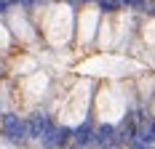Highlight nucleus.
<instances>
[{
	"label": "nucleus",
	"mask_w": 155,
	"mask_h": 149,
	"mask_svg": "<svg viewBox=\"0 0 155 149\" xmlns=\"http://www.w3.org/2000/svg\"><path fill=\"white\" fill-rule=\"evenodd\" d=\"M48 131H51V117H48L46 112H35L27 120V136L30 138H43Z\"/></svg>",
	"instance_id": "f03ea898"
},
{
	"label": "nucleus",
	"mask_w": 155,
	"mask_h": 149,
	"mask_svg": "<svg viewBox=\"0 0 155 149\" xmlns=\"http://www.w3.org/2000/svg\"><path fill=\"white\" fill-rule=\"evenodd\" d=\"M94 136H96V131L91 128V122H86L78 131H72V144L75 147H94Z\"/></svg>",
	"instance_id": "20e7f679"
},
{
	"label": "nucleus",
	"mask_w": 155,
	"mask_h": 149,
	"mask_svg": "<svg viewBox=\"0 0 155 149\" xmlns=\"http://www.w3.org/2000/svg\"><path fill=\"white\" fill-rule=\"evenodd\" d=\"M72 141V131L70 128H51L46 136H43V144L46 147H64Z\"/></svg>",
	"instance_id": "7ed1b4c3"
},
{
	"label": "nucleus",
	"mask_w": 155,
	"mask_h": 149,
	"mask_svg": "<svg viewBox=\"0 0 155 149\" xmlns=\"http://www.w3.org/2000/svg\"><path fill=\"white\" fill-rule=\"evenodd\" d=\"M123 5L134 11H147V0H123Z\"/></svg>",
	"instance_id": "39448f33"
},
{
	"label": "nucleus",
	"mask_w": 155,
	"mask_h": 149,
	"mask_svg": "<svg viewBox=\"0 0 155 149\" xmlns=\"http://www.w3.org/2000/svg\"><path fill=\"white\" fill-rule=\"evenodd\" d=\"M21 3H24V5H32V3H38V0H21Z\"/></svg>",
	"instance_id": "423d86ee"
},
{
	"label": "nucleus",
	"mask_w": 155,
	"mask_h": 149,
	"mask_svg": "<svg viewBox=\"0 0 155 149\" xmlns=\"http://www.w3.org/2000/svg\"><path fill=\"white\" fill-rule=\"evenodd\" d=\"M0 131L8 136L14 144H19L21 138H27V122L8 112V115H3V120H0Z\"/></svg>",
	"instance_id": "f257e3e1"
},
{
	"label": "nucleus",
	"mask_w": 155,
	"mask_h": 149,
	"mask_svg": "<svg viewBox=\"0 0 155 149\" xmlns=\"http://www.w3.org/2000/svg\"><path fill=\"white\" fill-rule=\"evenodd\" d=\"M8 3H21V0H8Z\"/></svg>",
	"instance_id": "0eeeda50"
}]
</instances>
